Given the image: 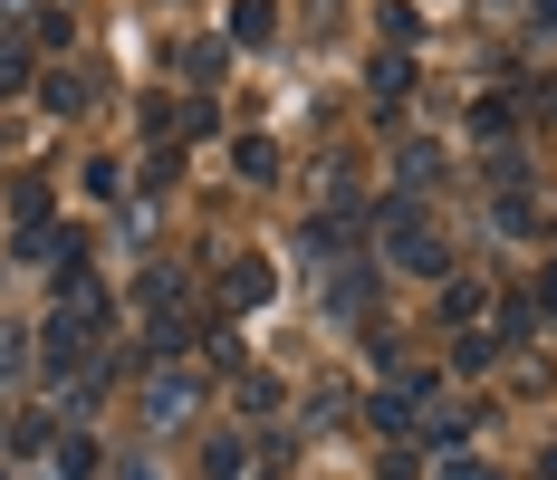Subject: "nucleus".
<instances>
[{
  "mask_svg": "<svg viewBox=\"0 0 557 480\" xmlns=\"http://www.w3.org/2000/svg\"><path fill=\"white\" fill-rule=\"evenodd\" d=\"M385 250H394L404 269H423V279L443 269V241H433V221L413 212V202H394V212H385Z\"/></svg>",
  "mask_w": 557,
  "mask_h": 480,
  "instance_id": "nucleus-1",
  "label": "nucleus"
},
{
  "mask_svg": "<svg viewBox=\"0 0 557 480\" xmlns=\"http://www.w3.org/2000/svg\"><path fill=\"white\" fill-rule=\"evenodd\" d=\"M145 414H154V423H183V414H193V374L164 366L154 384H145Z\"/></svg>",
  "mask_w": 557,
  "mask_h": 480,
  "instance_id": "nucleus-2",
  "label": "nucleus"
},
{
  "mask_svg": "<svg viewBox=\"0 0 557 480\" xmlns=\"http://www.w3.org/2000/svg\"><path fill=\"white\" fill-rule=\"evenodd\" d=\"M20 77H29V58H20V49H0V87H20Z\"/></svg>",
  "mask_w": 557,
  "mask_h": 480,
  "instance_id": "nucleus-3",
  "label": "nucleus"
}]
</instances>
